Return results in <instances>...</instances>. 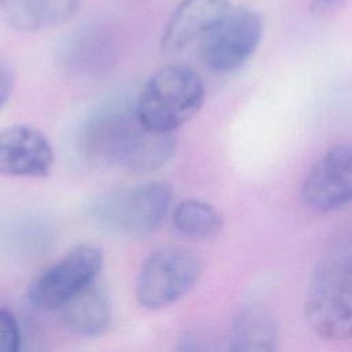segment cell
<instances>
[{
    "label": "cell",
    "mask_w": 352,
    "mask_h": 352,
    "mask_svg": "<svg viewBox=\"0 0 352 352\" xmlns=\"http://www.w3.org/2000/svg\"><path fill=\"white\" fill-rule=\"evenodd\" d=\"M81 158L94 166H120L136 173L153 172L173 155V133L146 126L135 106H106L91 114L77 136Z\"/></svg>",
    "instance_id": "1"
},
{
    "label": "cell",
    "mask_w": 352,
    "mask_h": 352,
    "mask_svg": "<svg viewBox=\"0 0 352 352\" xmlns=\"http://www.w3.org/2000/svg\"><path fill=\"white\" fill-rule=\"evenodd\" d=\"M304 318L323 340H352V236L333 245L318 261L305 292Z\"/></svg>",
    "instance_id": "2"
},
{
    "label": "cell",
    "mask_w": 352,
    "mask_h": 352,
    "mask_svg": "<svg viewBox=\"0 0 352 352\" xmlns=\"http://www.w3.org/2000/svg\"><path fill=\"white\" fill-rule=\"evenodd\" d=\"M170 201L172 191L168 184L146 182L98 194L88 205V214L109 234L140 238L160 227Z\"/></svg>",
    "instance_id": "3"
},
{
    "label": "cell",
    "mask_w": 352,
    "mask_h": 352,
    "mask_svg": "<svg viewBox=\"0 0 352 352\" xmlns=\"http://www.w3.org/2000/svg\"><path fill=\"white\" fill-rule=\"evenodd\" d=\"M205 87L186 65H168L151 74L135 103L139 120L150 129L175 133L202 107Z\"/></svg>",
    "instance_id": "4"
},
{
    "label": "cell",
    "mask_w": 352,
    "mask_h": 352,
    "mask_svg": "<svg viewBox=\"0 0 352 352\" xmlns=\"http://www.w3.org/2000/svg\"><path fill=\"white\" fill-rule=\"evenodd\" d=\"M199 257L183 246H165L151 253L136 278V300L146 309L165 308L183 298L198 282Z\"/></svg>",
    "instance_id": "5"
},
{
    "label": "cell",
    "mask_w": 352,
    "mask_h": 352,
    "mask_svg": "<svg viewBox=\"0 0 352 352\" xmlns=\"http://www.w3.org/2000/svg\"><path fill=\"white\" fill-rule=\"evenodd\" d=\"M263 32V16L257 11L230 10L199 38L201 59L213 72H234L256 52Z\"/></svg>",
    "instance_id": "6"
},
{
    "label": "cell",
    "mask_w": 352,
    "mask_h": 352,
    "mask_svg": "<svg viewBox=\"0 0 352 352\" xmlns=\"http://www.w3.org/2000/svg\"><path fill=\"white\" fill-rule=\"evenodd\" d=\"M102 265V249L92 243H81L34 279L28 290V298L40 309H59L96 280Z\"/></svg>",
    "instance_id": "7"
},
{
    "label": "cell",
    "mask_w": 352,
    "mask_h": 352,
    "mask_svg": "<svg viewBox=\"0 0 352 352\" xmlns=\"http://www.w3.org/2000/svg\"><path fill=\"white\" fill-rule=\"evenodd\" d=\"M302 205L314 213H330L352 204V146L330 147L309 169L300 187Z\"/></svg>",
    "instance_id": "8"
},
{
    "label": "cell",
    "mask_w": 352,
    "mask_h": 352,
    "mask_svg": "<svg viewBox=\"0 0 352 352\" xmlns=\"http://www.w3.org/2000/svg\"><path fill=\"white\" fill-rule=\"evenodd\" d=\"M54 161V148L38 129L11 125L0 131V176L45 177Z\"/></svg>",
    "instance_id": "9"
},
{
    "label": "cell",
    "mask_w": 352,
    "mask_h": 352,
    "mask_svg": "<svg viewBox=\"0 0 352 352\" xmlns=\"http://www.w3.org/2000/svg\"><path fill=\"white\" fill-rule=\"evenodd\" d=\"M230 10V0H182L166 22L161 40L162 52L175 54L186 48Z\"/></svg>",
    "instance_id": "10"
},
{
    "label": "cell",
    "mask_w": 352,
    "mask_h": 352,
    "mask_svg": "<svg viewBox=\"0 0 352 352\" xmlns=\"http://www.w3.org/2000/svg\"><path fill=\"white\" fill-rule=\"evenodd\" d=\"M80 0H0V16L11 29L34 33L74 16Z\"/></svg>",
    "instance_id": "11"
},
{
    "label": "cell",
    "mask_w": 352,
    "mask_h": 352,
    "mask_svg": "<svg viewBox=\"0 0 352 352\" xmlns=\"http://www.w3.org/2000/svg\"><path fill=\"white\" fill-rule=\"evenodd\" d=\"M59 312L66 329L80 337H98L111 322L110 298L96 280L65 302Z\"/></svg>",
    "instance_id": "12"
},
{
    "label": "cell",
    "mask_w": 352,
    "mask_h": 352,
    "mask_svg": "<svg viewBox=\"0 0 352 352\" xmlns=\"http://www.w3.org/2000/svg\"><path fill=\"white\" fill-rule=\"evenodd\" d=\"M278 326L274 315L263 305L243 304L235 314L228 349L235 352H270L276 349Z\"/></svg>",
    "instance_id": "13"
},
{
    "label": "cell",
    "mask_w": 352,
    "mask_h": 352,
    "mask_svg": "<svg viewBox=\"0 0 352 352\" xmlns=\"http://www.w3.org/2000/svg\"><path fill=\"white\" fill-rule=\"evenodd\" d=\"M176 231L190 239H210L223 228V217L210 204L201 199H184L173 210Z\"/></svg>",
    "instance_id": "14"
},
{
    "label": "cell",
    "mask_w": 352,
    "mask_h": 352,
    "mask_svg": "<svg viewBox=\"0 0 352 352\" xmlns=\"http://www.w3.org/2000/svg\"><path fill=\"white\" fill-rule=\"evenodd\" d=\"M21 348V330L15 316L0 309V352H16Z\"/></svg>",
    "instance_id": "15"
},
{
    "label": "cell",
    "mask_w": 352,
    "mask_h": 352,
    "mask_svg": "<svg viewBox=\"0 0 352 352\" xmlns=\"http://www.w3.org/2000/svg\"><path fill=\"white\" fill-rule=\"evenodd\" d=\"M14 88V77L11 70L0 62V109L8 102Z\"/></svg>",
    "instance_id": "16"
},
{
    "label": "cell",
    "mask_w": 352,
    "mask_h": 352,
    "mask_svg": "<svg viewBox=\"0 0 352 352\" xmlns=\"http://www.w3.org/2000/svg\"><path fill=\"white\" fill-rule=\"evenodd\" d=\"M346 0H312L309 4V11L314 15L323 16L331 14L341 8Z\"/></svg>",
    "instance_id": "17"
}]
</instances>
